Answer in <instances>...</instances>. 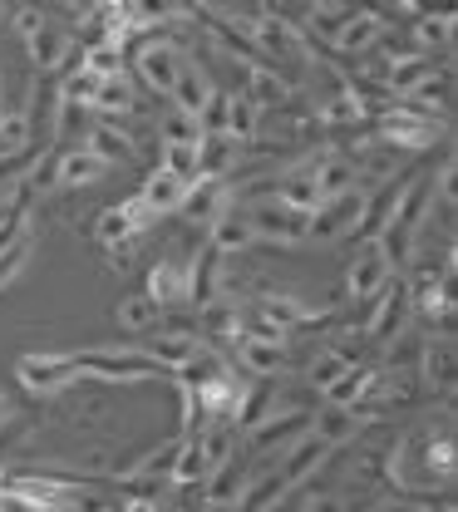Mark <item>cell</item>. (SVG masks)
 Listing matches in <instances>:
<instances>
[{
  "label": "cell",
  "mask_w": 458,
  "mask_h": 512,
  "mask_svg": "<svg viewBox=\"0 0 458 512\" xmlns=\"http://www.w3.org/2000/svg\"><path fill=\"white\" fill-rule=\"evenodd\" d=\"M429 197H434V173H424V178H404V188L394 192V207L390 217H385V227H380V247L390 256V266H404L414 247H419V237H424V212H429Z\"/></svg>",
  "instance_id": "obj_1"
},
{
  "label": "cell",
  "mask_w": 458,
  "mask_h": 512,
  "mask_svg": "<svg viewBox=\"0 0 458 512\" xmlns=\"http://www.w3.org/2000/svg\"><path fill=\"white\" fill-rule=\"evenodd\" d=\"M69 360H74V375L79 380H94V384H143V380H153V375H163L138 345H124V350L89 345V350H79Z\"/></svg>",
  "instance_id": "obj_2"
},
{
  "label": "cell",
  "mask_w": 458,
  "mask_h": 512,
  "mask_svg": "<svg viewBox=\"0 0 458 512\" xmlns=\"http://www.w3.org/2000/svg\"><path fill=\"white\" fill-rule=\"evenodd\" d=\"M247 227H252V237L281 242V247L311 242V217L296 212V207H286V202H276V197H262V202L247 207Z\"/></svg>",
  "instance_id": "obj_3"
},
{
  "label": "cell",
  "mask_w": 458,
  "mask_h": 512,
  "mask_svg": "<svg viewBox=\"0 0 458 512\" xmlns=\"http://www.w3.org/2000/svg\"><path fill=\"white\" fill-rule=\"evenodd\" d=\"M409 316H414V306H409V286H404V276H390V286H385L375 301H365L360 335L385 345V340H394V335H404Z\"/></svg>",
  "instance_id": "obj_4"
},
{
  "label": "cell",
  "mask_w": 458,
  "mask_h": 512,
  "mask_svg": "<svg viewBox=\"0 0 458 512\" xmlns=\"http://www.w3.org/2000/svg\"><path fill=\"white\" fill-rule=\"evenodd\" d=\"M183 50H178V40L173 35H158V40H143V50H138V60H133V69H138V79L153 89V94H173V79H178V69H183Z\"/></svg>",
  "instance_id": "obj_5"
},
{
  "label": "cell",
  "mask_w": 458,
  "mask_h": 512,
  "mask_svg": "<svg viewBox=\"0 0 458 512\" xmlns=\"http://www.w3.org/2000/svg\"><path fill=\"white\" fill-rule=\"evenodd\" d=\"M365 197H370V192L350 188V192H340V197H330V202H321V207L311 212V242L355 237V227H360V212H365Z\"/></svg>",
  "instance_id": "obj_6"
},
{
  "label": "cell",
  "mask_w": 458,
  "mask_h": 512,
  "mask_svg": "<svg viewBox=\"0 0 458 512\" xmlns=\"http://www.w3.org/2000/svg\"><path fill=\"white\" fill-rule=\"evenodd\" d=\"M434 133H439V124H429V119L399 109V99H394V109H385L380 124H375V138H380L385 148H394V153H419V148L434 143Z\"/></svg>",
  "instance_id": "obj_7"
},
{
  "label": "cell",
  "mask_w": 458,
  "mask_h": 512,
  "mask_svg": "<svg viewBox=\"0 0 458 512\" xmlns=\"http://www.w3.org/2000/svg\"><path fill=\"white\" fill-rule=\"evenodd\" d=\"M25 50H30V64H35L40 74H55V69H74V64H84V50L74 45V35H69L65 25H50V20L25 40Z\"/></svg>",
  "instance_id": "obj_8"
},
{
  "label": "cell",
  "mask_w": 458,
  "mask_h": 512,
  "mask_svg": "<svg viewBox=\"0 0 458 512\" xmlns=\"http://www.w3.org/2000/svg\"><path fill=\"white\" fill-rule=\"evenodd\" d=\"M15 380L25 384L30 394H65L69 384H79L74 375V360L69 355H20V365H15Z\"/></svg>",
  "instance_id": "obj_9"
},
{
  "label": "cell",
  "mask_w": 458,
  "mask_h": 512,
  "mask_svg": "<svg viewBox=\"0 0 458 512\" xmlns=\"http://www.w3.org/2000/svg\"><path fill=\"white\" fill-rule=\"evenodd\" d=\"M390 276H394V266H390V256H385V247L380 242H360V252L350 261V276H345V291L355 301H375L390 286Z\"/></svg>",
  "instance_id": "obj_10"
},
{
  "label": "cell",
  "mask_w": 458,
  "mask_h": 512,
  "mask_svg": "<svg viewBox=\"0 0 458 512\" xmlns=\"http://www.w3.org/2000/svg\"><path fill=\"white\" fill-rule=\"evenodd\" d=\"M158 311H168V306H188V261L178 252L158 256L153 261V271H148V291H143Z\"/></svg>",
  "instance_id": "obj_11"
},
{
  "label": "cell",
  "mask_w": 458,
  "mask_h": 512,
  "mask_svg": "<svg viewBox=\"0 0 458 512\" xmlns=\"http://www.w3.org/2000/svg\"><path fill=\"white\" fill-rule=\"evenodd\" d=\"M316 168H321V153H311V158L291 163V168L281 173V183H276V202H286V207H296V212H306V217H311V212L321 207Z\"/></svg>",
  "instance_id": "obj_12"
},
{
  "label": "cell",
  "mask_w": 458,
  "mask_h": 512,
  "mask_svg": "<svg viewBox=\"0 0 458 512\" xmlns=\"http://www.w3.org/2000/svg\"><path fill=\"white\" fill-rule=\"evenodd\" d=\"M306 434H311V414H306V409H286V414L262 419V424L252 429L247 448H252V453H271V448H291L296 439H306Z\"/></svg>",
  "instance_id": "obj_13"
},
{
  "label": "cell",
  "mask_w": 458,
  "mask_h": 512,
  "mask_svg": "<svg viewBox=\"0 0 458 512\" xmlns=\"http://www.w3.org/2000/svg\"><path fill=\"white\" fill-rule=\"evenodd\" d=\"M454 375H458L454 335H429L424 350H419V380L434 384L439 394H454Z\"/></svg>",
  "instance_id": "obj_14"
},
{
  "label": "cell",
  "mask_w": 458,
  "mask_h": 512,
  "mask_svg": "<svg viewBox=\"0 0 458 512\" xmlns=\"http://www.w3.org/2000/svg\"><path fill=\"white\" fill-rule=\"evenodd\" d=\"M326 453L330 448H321L311 434H306V439H296V444L276 458V478H281V488L291 493V488H301L306 478H316V473H321V463H326Z\"/></svg>",
  "instance_id": "obj_15"
},
{
  "label": "cell",
  "mask_w": 458,
  "mask_h": 512,
  "mask_svg": "<svg viewBox=\"0 0 458 512\" xmlns=\"http://www.w3.org/2000/svg\"><path fill=\"white\" fill-rule=\"evenodd\" d=\"M227 207H232V188L222 178H197L178 212H188V222H197V227H212Z\"/></svg>",
  "instance_id": "obj_16"
},
{
  "label": "cell",
  "mask_w": 458,
  "mask_h": 512,
  "mask_svg": "<svg viewBox=\"0 0 458 512\" xmlns=\"http://www.w3.org/2000/svg\"><path fill=\"white\" fill-rule=\"evenodd\" d=\"M222 375H232V365L212 350V345H202L197 340V350L188 355V365H178L173 370V380H178V394H202L207 384H217Z\"/></svg>",
  "instance_id": "obj_17"
},
{
  "label": "cell",
  "mask_w": 458,
  "mask_h": 512,
  "mask_svg": "<svg viewBox=\"0 0 458 512\" xmlns=\"http://www.w3.org/2000/svg\"><path fill=\"white\" fill-rule=\"evenodd\" d=\"M207 99H212V79H207V69H202L197 60H183L178 79H173V94H168V109L188 114V119L197 124V114H202Z\"/></svg>",
  "instance_id": "obj_18"
},
{
  "label": "cell",
  "mask_w": 458,
  "mask_h": 512,
  "mask_svg": "<svg viewBox=\"0 0 458 512\" xmlns=\"http://www.w3.org/2000/svg\"><path fill=\"white\" fill-rule=\"evenodd\" d=\"M242 143H232L227 133H212V138H197V178H232L237 163H242Z\"/></svg>",
  "instance_id": "obj_19"
},
{
  "label": "cell",
  "mask_w": 458,
  "mask_h": 512,
  "mask_svg": "<svg viewBox=\"0 0 458 512\" xmlns=\"http://www.w3.org/2000/svg\"><path fill=\"white\" fill-rule=\"evenodd\" d=\"M237 360L247 375L257 380H276L286 370V340H242L237 335Z\"/></svg>",
  "instance_id": "obj_20"
},
{
  "label": "cell",
  "mask_w": 458,
  "mask_h": 512,
  "mask_svg": "<svg viewBox=\"0 0 458 512\" xmlns=\"http://www.w3.org/2000/svg\"><path fill=\"white\" fill-rule=\"evenodd\" d=\"M257 237H252V227H247V212H237V202L207 227V247L217 256H237V252H247Z\"/></svg>",
  "instance_id": "obj_21"
},
{
  "label": "cell",
  "mask_w": 458,
  "mask_h": 512,
  "mask_svg": "<svg viewBox=\"0 0 458 512\" xmlns=\"http://www.w3.org/2000/svg\"><path fill=\"white\" fill-rule=\"evenodd\" d=\"M252 104H257V114L266 109H291L296 104V89L276 74V69H247V89H242Z\"/></svg>",
  "instance_id": "obj_22"
},
{
  "label": "cell",
  "mask_w": 458,
  "mask_h": 512,
  "mask_svg": "<svg viewBox=\"0 0 458 512\" xmlns=\"http://www.w3.org/2000/svg\"><path fill=\"white\" fill-rule=\"evenodd\" d=\"M360 429H365V424H360L350 409H335V404H326L321 414H311V439L321 448H345Z\"/></svg>",
  "instance_id": "obj_23"
},
{
  "label": "cell",
  "mask_w": 458,
  "mask_h": 512,
  "mask_svg": "<svg viewBox=\"0 0 458 512\" xmlns=\"http://www.w3.org/2000/svg\"><path fill=\"white\" fill-rule=\"evenodd\" d=\"M183 197H188V188H183L173 173H163V168H148V178H143V188H138V202H143L153 217L178 212V207H183Z\"/></svg>",
  "instance_id": "obj_24"
},
{
  "label": "cell",
  "mask_w": 458,
  "mask_h": 512,
  "mask_svg": "<svg viewBox=\"0 0 458 512\" xmlns=\"http://www.w3.org/2000/svg\"><path fill=\"white\" fill-rule=\"evenodd\" d=\"M84 148L104 163V168H114V163H129L133 158V138L124 124H99L84 133Z\"/></svg>",
  "instance_id": "obj_25"
},
{
  "label": "cell",
  "mask_w": 458,
  "mask_h": 512,
  "mask_svg": "<svg viewBox=\"0 0 458 512\" xmlns=\"http://www.w3.org/2000/svg\"><path fill=\"white\" fill-rule=\"evenodd\" d=\"M109 168L89 153V148H74V153H60V163H55V183L69 192H79V188H94L99 178H104Z\"/></svg>",
  "instance_id": "obj_26"
},
{
  "label": "cell",
  "mask_w": 458,
  "mask_h": 512,
  "mask_svg": "<svg viewBox=\"0 0 458 512\" xmlns=\"http://www.w3.org/2000/svg\"><path fill=\"white\" fill-rule=\"evenodd\" d=\"M380 35H385V25H380L370 10H355V15L335 30V45H340V55H365Z\"/></svg>",
  "instance_id": "obj_27"
},
{
  "label": "cell",
  "mask_w": 458,
  "mask_h": 512,
  "mask_svg": "<svg viewBox=\"0 0 458 512\" xmlns=\"http://www.w3.org/2000/svg\"><path fill=\"white\" fill-rule=\"evenodd\" d=\"M133 109V89H129V79L124 74H114V79H99V94H94V104H89V114H104V119H129Z\"/></svg>",
  "instance_id": "obj_28"
},
{
  "label": "cell",
  "mask_w": 458,
  "mask_h": 512,
  "mask_svg": "<svg viewBox=\"0 0 458 512\" xmlns=\"http://www.w3.org/2000/svg\"><path fill=\"white\" fill-rule=\"evenodd\" d=\"M138 350H143V355H148L158 370H178V365H188V355L197 350V340H193V335H173V330H168V335L143 340Z\"/></svg>",
  "instance_id": "obj_29"
},
{
  "label": "cell",
  "mask_w": 458,
  "mask_h": 512,
  "mask_svg": "<svg viewBox=\"0 0 458 512\" xmlns=\"http://www.w3.org/2000/svg\"><path fill=\"white\" fill-rule=\"evenodd\" d=\"M316 119L326 128H360L370 114H365V104L355 99V89H340V94H330L316 104Z\"/></svg>",
  "instance_id": "obj_30"
},
{
  "label": "cell",
  "mask_w": 458,
  "mask_h": 512,
  "mask_svg": "<svg viewBox=\"0 0 458 512\" xmlns=\"http://www.w3.org/2000/svg\"><path fill=\"white\" fill-rule=\"evenodd\" d=\"M409 40H414L419 55H434V45L444 50V45L454 40V15H429V10H419L414 25H409Z\"/></svg>",
  "instance_id": "obj_31"
},
{
  "label": "cell",
  "mask_w": 458,
  "mask_h": 512,
  "mask_svg": "<svg viewBox=\"0 0 458 512\" xmlns=\"http://www.w3.org/2000/svg\"><path fill=\"white\" fill-rule=\"evenodd\" d=\"M252 483V473L232 458V463H222V468H212V478L202 483V498L207 503H237L242 498V488Z\"/></svg>",
  "instance_id": "obj_32"
},
{
  "label": "cell",
  "mask_w": 458,
  "mask_h": 512,
  "mask_svg": "<svg viewBox=\"0 0 458 512\" xmlns=\"http://www.w3.org/2000/svg\"><path fill=\"white\" fill-rule=\"evenodd\" d=\"M257 128H262L257 104H252L247 94H232V104H227V138L242 143V148H252V143H257Z\"/></svg>",
  "instance_id": "obj_33"
},
{
  "label": "cell",
  "mask_w": 458,
  "mask_h": 512,
  "mask_svg": "<svg viewBox=\"0 0 458 512\" xmlns=\"http://www.w3.org/2000/svg\"><path fill=\"white\" fill-rule=\"evenodd\" d=\"M197 448H202L207 468L232 463V458H237V424H207V429L197 434Z\"/></svg>",
  "instance_id": "obj_34"
},
{
  "label": "cell",
  "mask_w": 458,
  "mask_h": 512,
  "mask_svg": "<svg viewBox=\"0 0 458 512\" xmlns=\"http://www.w3.org/2000/svg\"><path fill=\"white\" fill-rule=\"evenodd\" d=\"M316 188H321V202H330V197H340V192L355 188V168H350V158H340V153H321Z\"/></svg>",
  "instance_id": "obj_35"
},
{
  "label": "cell",
  "mask_w": 458,
  "mask_h": 512,
  "mask_svg": "<svg viewBox=\"0 0 458 512\" xmlns=\"http://www.w3.org/2000/svg\"><path fill=\"white\" fill-rule=\"evenodd\" d=\"M84 128H89V109H79V104H65L60 99V109H55V143L74 153V148H84Z\"/></svg>",
  "instance_id": "obj_36"
},
{
  "label": "cell",
  "mask_w": 458,
  "mask_h": 512,
  "mask_svg": "<svg viewBox=\"0 0 458 512\" xmlns=\"http://www.w3.org/2000/svg\"><path fill=\"white\" fill-rule=\"evenodd\" d=\"M158 168H163V173H173L183 188H193L197 183V143H163Z\"/></svg>",
  "instance_id": "obj_37"
},
{
  "label": "cell",
  "mask_w": 458,
  "mask_h": 512,
  "mask_svg": "<svg viewBox=\"0 0 458 512\" xmlns=\"http://www.w3.org/2000/svg\"><path fill=\"white\" fill-rule=\"evenodd\" d=\"M345 370H355V365H345V355H335V350H321V355H316V360L306 365V384L326 394V389H330L335 380H340Z\"/></svg>",
  "instance_id": "obj_38"
},
{
  "label": "cell",
  "mask_w": 458,
  "mask_h": 512,
  "mask_svg": "<svg viewBox=\"0 0 458 512\" xmlns=\"http://www.w3.org/2000/svg\"><path fill=\"white\" fill-rule=\"evenodd\" d=\"M94 94H99V74H89L84 64H74V69L65 74L60 99H65V104H79V109H89V104H94Z\"/></svg>",
  "instance_id": "obj_39"
},
{
  "label": "cell",
  "mask_w": 458,
  "mask_h": 512,
  "mask_svg": "<svg viewBox=\"0 0 458 512\" xmlns=\"http://www.w3.org/2000/svg\"><path fill=\"white\" fill-rule=\"evenodd\" d=\"M30 252H35V237H30V232H20L10 247H0V286H10V281L30 266Z\"/></svg>",
  "instance_id": "obj_40"
},
{
  "label": "cell",
  "mask_w": 458,
  "mask_h": 512,
  "mask_svg": "<svg viewBox=\"0 0 458 512\" xmlns=\"http://www.w3.org/2000/svg\"><path fill=\"white\" fill-rule=\"evenodd\" d=\"M158 316H163V311H158L148 296H129V301H119V325H124V330H153Z\"/></svg>",
  "instance_id": "obj_41"
},
{
  "label": "cell",
  "mask_w": 458,
  "mask_h": 512,
  "mask_svg": "<svg viewBox=\"0 0 458 512\" xmlns=\"http://www.w3.org/2000/svg\"><path fill=\"white\" fill-rule=\"evenodd\" d=\"M227 104H232V94H227V89H212V99H207L202 114H197V133H202V138L227 133Z\"/></svg>",
  "instance_id": "obj_42"
},
{
  "label": "cell",
  "mask_w": 458,
  "mask_h": 512,
  "mask_svg": "<svg viewBox=\"0 0 458 512\" xmlns=\"http://www.w3.org/2000/svg\"><path fill=\"white\" fill-rule=\"evenodd\" d=\"M153 128H158V143H197V138H202L193 119L178 114V109H163V119H158Z\"/></svg>",
  "instance_id": "obj_43"
},
{
  "label": "cell",
  "mask_w": 458,
  "mask_h": 512,
  "mask_svg": "<svg viewBox=\"0 0 458 512\" xmlns=\"http://www.w3.org/2000/svg\"><path fill=\"white\" fill-rule=\"evenodd\" d=\"M84 69L99 74V79H114V74H124V50L119 45H94V50H84Z\"/></svg>",
  "instance_id": "obj_44"
},
{
  "label": "cell",
  "mask_w": 458,
  "mask_h": 512,
  "mask_svg": "<svg viewBox=\"0 0 458 512\" xmlns=\"http://www.w3.org/2000/svg\"><path fill=\"white\" fill-rule=\"evenodd\" d=\"M360 380H365V370H360V365H355V370H345V375L326 389V404H335V409H350V404H355V394H360Z\"/></svg>",
  "instance_id": "obj_45"
},
{
  "label": "cell",
  "mask_w": 458,
  "mask_h": 512,
  "mask_svg": "<svg viewBox=\"0 0 458 512\" xmlns=\"http://www.w3.org/2000/svg\"><path fill=\"white\" fill-rule=\"evenodd\" d=\"M10 20H15V30L30 40V35H35V30H40L50 15H45V10H35V5H10Z\"/></svg>",
  "instance_id": "obj_46"
},
{
  "label": "cell",
  "mask_w": 458,
  "mask_h": 512,
  "mask_svg": "<svg viewBox=\"0 0 458 512\" xmlns=\"http://www.w3.org/2000/svg\"><path fill=\"white\" fill-rule=\"evenodd\" d=\"M301 512H345V498H340V493H316Z\"/></svg>",
  "instance_id": "obj_47"
},
{
  "label": "cell",
  "mask_w": 458,
  "mask_h": 512,
  "mask_svg": "<svg viewBox=\"0 0 458 512\" xmlns=\"http://www.w3.org/2000/svg\"><path fill=\"white\" fill-rule=\"evenodd\" d=\"M119 512H158V503H153V498H124Z\"/></svg>",
  "instance_id": "obj_48"
},
{
  "label": "cell",
  "mask_w": 458,
  "mask_h": 512,
  "mask_svg": "<svg viewBox=\"0 0 458 512\" xmlns=\"http://www.w3.org/2000/svg\"><path fill=\"white\" fill-rule=\"evenodd\" d=\"M202 512H237V503H202Z\"/></svg>",
  "instance_id": "obj_49"
},
{
  "label": "cell",
  "mask_w": 458,
  "mask_h": 512,
  "mask_svg": "<svg viewBox=\"0 0 458 512\" xmlns=\"http://www.w3.org/2000/svg\"><path fill=\"white\" fill-rule=\"evenodd\" d=\"M10 419H15V414H10V404H5V399H0V429H5V424H10Z\"/></svg>",
  "instance_id": "obj_50"
},
{
  "label": "cell",
  "mask_w": 458,
  "mask_h": 512,
  "mask_svg": "<svg viewBox=\"0 0 458 512\" xmlns=\"http://www.w3.org/2000/svg\"><path fill=\"white\" fill-rule=\"evenodd\" d=\"M10 192H15V188H0V207H5V202H10Z\"/></svg>",
  "instance_id": "obj_51"
},
{
  "label": "cell",
  "mask_w": 458,
  "mask_h": 512,
  "mask_svg": "<svg viewBox=\"0 0 458 512\" xmlns=\"http://www.w3.org/2000/svg\"><path fill=\"white\" fill-rule=\"evenodd\" d=\"M0 119H5V84H0Z\"/></svg>",
  "instance_id": "obj_52"
}]
</instances>
